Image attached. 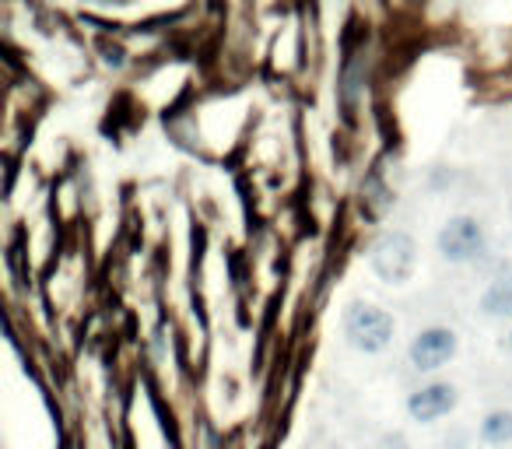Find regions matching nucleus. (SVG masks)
<instances>
[{
  "label": "nucleus",
  "instance_id": "obj_3",
  "mask_svg": "<svg viewBox=\"0 0 512 449\" xmlns=\"http://www.w3.org/2000/svg\"><path fill=\"white\" fill-rule=\"evenodd\" d=\"M488 246V236H484V225L477 218H449L439 232V253L449 260V264H470L477 260Z\"/></svg>",
  "mask_w": 512,
  "mask_h": 449
},
{
  "label": "nucleus",
  "instance_id": "obj_4",
  "mask_svg": "<svg viewBox=\"0 0 512 449\" xmlns=\"http://www.w3.org/2000/svg\"><path fill=\"white\" fill-rule=\"evenodd\" d=\"M456 355V334L449 327H428L411 341V365L414 369L435 372Z\"/></svg>",
  "mask_w": 512,
  "mask_h": 449
},
{
  "label": "nucleus",
  "instance_id": "obj_8",
  "mask_svg": "<svg viewBox=\"0 0 512 449\" xmlns=\"http://www.w3.org/2000/svg\"><path fill=\"white\" fill-rule=\"evenodd\" d=\"M505 348H509V351H512V330H509V337H505Z\"/></svg>",
  "mask_w": 512,
  "mask_h": 449
},
{
  "label": "nucleus",
  "instance_id": "obj_2",
  "mask_svg": "<svg viewBox=\"0 0 512 449\" xmlns=\"http://www.w3.org/2000/svg\"><path fill=\"white\" fill-rule=\"evenodd\" d=\"M369 264L383 281L404 285L414 274V264H418V246H414V239L407 232H383L376 239V246H372Z\"/></svg>",
  "mask_w": 512,
  "mask_h": 449
},
{
  "label": "nucleus",
  "instance_id": "obj_1",
  "mask_svg": "<svg viewBox=\"0 0 512 449\" xmlns=\"http://www.w3.org/2000/svg\"><path fill=\"white\" fill-rule=\"evenodd\" d=\"M393 316L379 306H369V302H351L344 309V337L351 341V348L365 351V355H376L386 344L393 341Z\"/></svg>",
  "mask_w": 512,
  "mask_h": 449
},
{
  "label": "nucleus",
  "instance_id": "obj_5",
  "mask_svg": "<svg viewBox=\"0 0 512 449\" xmlns=\"http://www.w3.org/2000/svg\"><path fill=\"white\" fill-rule=\"evenodd\" d=\"M453 407H456V390L449 383H428L407 397V414L414 421H421V425H432V421L446 418Z\"/></svg>",
  "mask_w": 512,
  "mask_h": 449
},
{
  "label": "nucleus",
  "instance_id": "obj_7",
  "mask_svg": "<svg viewBox=\"0 0 512 449\" xmlns=\"http://www.w3.org/2000/svg\"><path fill=\"white\" fill-rule=\"evenodd\" d=\"M481 439L488 446H505L512 442V411H491L488 418L481 421Z\"/></svg>",
  "mask_w": 512,
  "mask_h": 449
},
{
  "label": "nucleus",
  "instance_id": "obj_6",
  "mask_svg": "<svg viewBox=\"0 0 512 449\" xmlns=\"http://www.w3.org/2000/svg\"><path fill=\"white\" fill-rule=\"evenodd\" d=\"M481 309L488 316H512V278H498L495 285L484 292Z\"/></svg>",
  "mask_w": 512,
  "mask_h": 449
}]
</instances>
